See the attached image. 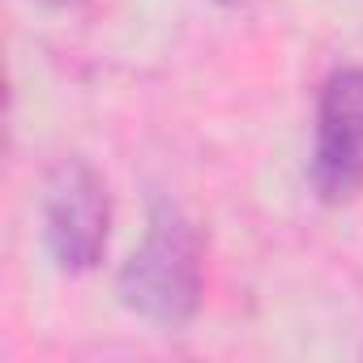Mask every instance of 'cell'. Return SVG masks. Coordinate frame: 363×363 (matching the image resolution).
<instances>
[{
  "instance_id": "7a4b0ae2",
  "label": "cell",
  "mask_w": 363,
  "mask_h": 363,
  "mask_svg": "<svg viewBox=\"0 0 363 363\" xmlns=\"http://www.w3.org/2000/svg\"><path fill=\"white\" fill-rule=\"evenodd\" d=\"M43 248L65 274H90L111 235L107 179L86 158H65L43 184Z\"/></svg>"
},
{
  "instance_id": "6da1fadb",
  "label": "cell",
  "mask_w": 363,
  "mask_h": 363,
  "mask_svg": "<svg viewBox=\"0 0 363 363\" xmlns=\"http://www.w3.org/2000/svg\"><path fill=\"white\" fill-rule=\"evenodd\" d=\"M120 303L158 325V329H184L206 295V274H201V235L193 218L175 201L158 197L145 218V235L124 261L116 278Z\"/></svg>"
},
{
  "instance_id": "5b68a950",
  "label": "cell",
  "mask_w": 363,
  "mask_h": 363,
  "mask_svg": "<svg viewBox=\"0 0 363 363\" xmlns=\"http://www.w3.org/2000/svg\"><path fill=\"white\" fill-rule=\"evenodd\" d=\"M223 5H240V0H223Z\"/></svg>"
},
{
  "instance_id": "3957f363",
  "label": "cell",
  "mask_w": 363,
  "mask_h": 363,
  "mask_svg": "<svg viewBox=\"0 0 363 363\" xmlns=\"http://www.w3.org/2000/svg\"><path fill=\"white\" fill-rule=\"evenodd\" d=\"M312 193L325 206H346L363 189V69H333L316 99Z\"/></svg>"
},
{
  "instance_id": "277c9868",
  "label": "cell",
  "mask_w": 363,
  "mask_h": 363,
  "mask_svg": "<svg viewBox=\"0 0 363 363\" xmlns=\"http://www.w3.org/2000/svg\"><path fill=\"white\" fill-rule=\"evenodd\" d=\"M39 5H48V9H65V5H73V0H39Z\"/></svg>"
}]
</instances>
